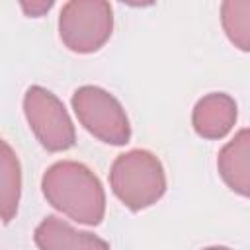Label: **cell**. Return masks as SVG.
I'll return each mask as SVG.
<instances>
[{
  "mask_svg": "<svg viewBox=\"0 0 250 250\" xmlns=\"http://www.w3.org/2000/svg\"><path fill=\"white\" fill-rule=\"evenodd\" d=\"M45 199L68 219L96 227L105 215V193L98 176L84 164L61 160L47 168L41 180Z\"/></svg>",
  "mask_w": 250,
  "mask_h": 250,
  "instance_id": "obj_1",
  "label": "cell"
},
{
  "mask_svg": "<svg viewBox=\"0 0 250 250\" xmlns=\"http://www.w3.org/2000/svg\"><path fill=\"white\" fill-rule=\"evenodd\" d=\"M109 186L115 197L131 211L156 203L166 191V176L160 160L143 148L119 154L109 170Z\"/></svg>",
  "mask_w": 250,
  "mask_h": 250,
  "instance_id": "obj_2",
  "label": "cell"
},
{
  "mask_svg": "<svg viewBox=\"0 0 250 250\" xmlns=\"http://www.w3.org/2000/svg\"><path fill=\"white\" fill-rule=\"evenodd\" d=\"M113 14L107 0H68L59 16L61 41L74 53H94L109 39Z\"/></svg>",
  "mask_w": 250,
  "mask_h": 250,
  "instance_id": "obj_3",
  "label": "cell"
},
{
  "mask_svg": "<svg viewBox=\"0 0 250 250\" xmlns=\"http://www.w3.org/2000/svg\"><path fill=\"white\" fill-rule=\"evenodd\" d=\"M72 109L82 127L107 145H125L131 125L121 104L104 88L82 86L72 94Z\"/></svg>",
  "mask_w": 250,
  "mask_h": 250,
  "instance_id": "obj_4",
  "label": "cell"
},
{
  "mask_svg": "<svg viewBox=\"0 0 250 250\" xmlns=\"http://www.w3.org/2000/svg\"><path fill=\"white\" fill-rule=\"evenodd\" d=\"M23 113L29 123V129L47 150L61 152L74 145V125L62 102L47 88H27L23 96Z\"/></svg>",
  "mask_w": 250,
  "mask_h": 250,
  "instance_id": "obj_5",
  "label": "cell"
},
{
  "mask_svg": "<svg viewBox=\"0 0 250 250\" xmlns=\"http://www.w3.org/2000/svg\"><path fill=\"white\" fill-rule=\"evenodd\" d=\"M236 121V104L229 94L213 92L203 96L191 113L193 129L203 139H223Z\"/></svg>",
  "mask_w": 250,
  "mask_h": 250,
  "instance_id": "obj_6",
  "label": "cell"
},
{
  "mask_svg": "<svg viewBox=\"0 0 250 250\" xmlns=\"http://www.w3.org/2000/svg\"><path fill=\"white\" fill-rule=\"evenodd\" d=\"M217 168L223 182L238 195L250 193V131L240 129L232 141H229L217 158Z\"/></svg>",
  "mask_w": 250,
  "mask_h": 250,
  "instance_id": "obj_7",
  "label": "cell"
},
{
  "mask_svg": "<svg viewBox=\"0 0 250 250\" xmlns=\"http://www.w3.org/2000/svg\"><path fill=\"white\" fill-rule=\"evenodd\" d=\"M35 246L43 250H62V248H107L109 244L86 230H78L59 217H45L33 234Z\"/></svg>",
  "mask_w": 250,
  "mask_h": 250,
  "instance_id": "obj_8",
  "label": "cell"
},
{
  "mask_svg": "<svg viewBox=\"0 0 250 250\" xmlns=\"http://www.w3.org/2000/svg\"><path fill=\"white\" fill-rule=\"evenodd\" d=\"M21 193V168L14 148L0 139V219L10 223L20 205Z\"/></svg>",
  "mask_w": 250,
  "mask_h": 250,
  "instance_id": "obj_9",
  "label": "cell"
},
{
  "mask_svg": "<svg viewBox=\"0 0 250 250\" xmlns=\"http://www.w3.org/2000/svg\"><path fill=\"white\" fill-rule=\"evenodd\" d=\"M221 23L234 47L250 49V0H223Z\"/></svg>",
  "mask_w": 250,
  "mask_h": 250,
  "instance_id": "obj_10",
  "label": "cell"
},
{
  "mask_svg": "<svg viewBox=\"0 0 250 250\" xmlns=\"http://www.w3.org/2000/svg\"><path fill=\"white\" fill-rule=\"evenodd\" d=\"M18 2L21 6L23 14L29 16V18H41V16H45L53 8V4H55V0H18Z\"/></svg>",
  "mask_w": 250,
  "mask_h": 250,
  "instance_id": "obj_11",
  "label": "cell"
},
{
  "mask_svg": "<svg viewBox=\"0 0 250 250\" xmlns=\"http://www.w3.org/2000/svg\"><path fill=\"white\" fill-rule=\"evenodd\" d=\"M123 4H129V6H135V8H143V6H150L154 4L156 0H121Z\"/></svg>",
  "mask_w": 250,
  "mask_h": 250,
  "instance_id": "obj_12",
  "label": "cell"
}]
</instances>
